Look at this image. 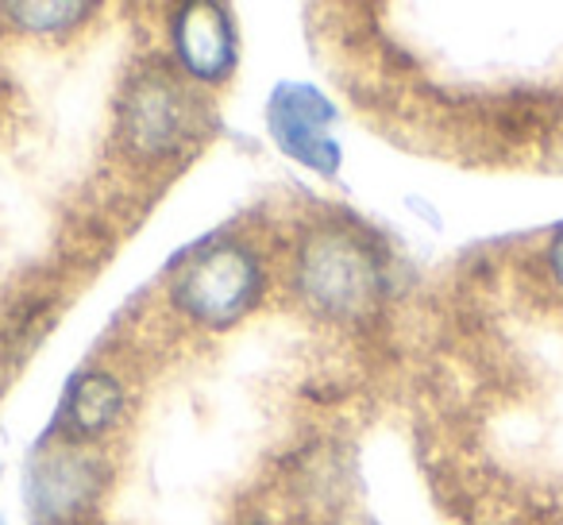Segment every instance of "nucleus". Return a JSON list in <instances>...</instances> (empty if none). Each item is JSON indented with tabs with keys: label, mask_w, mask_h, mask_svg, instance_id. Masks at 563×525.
<instances>
[{
	"label": "nucleus",
	"mask_w": 563,
	"mask_h": 525,
	"mask_svg": "<svg viewBox=\"0 0 563 525\" xmlns=\"http://www.w3.org/2000/svg\"><path fill=\"white\" fill-rule=\"evenodd\" d=\"M9 17H16L20 28H32V32H63L78 17H89V4H9Z\"/></svg>",
	"instance_id": "6e6552de"
},
{
	"label": "nucleus",
	"mask_w": 563,
	"mask_h": 525,
	"mask_svg": "<svg viewBox=\"0 0 563 525\" xmlns=\"http://www.w3.org/2000/svg\"><path fill=\"white\" fill-rule=\"evenodd\" d=\"M548 267H552V278H555V286L563 291V232L552 240V248H548Z\"/></svg>",
	"instance_id": "1a4fd4ad"
},
{
	"label": "nucleus",
	"mask_w": 563,
	"mask_h": 525,
	"mask_svg": "<svg viewBox=\"0 0 563 525\" xmlns=\"http://www.w3.org/2000/svg\"><path fill=\"white\" fill-rule=\"evenodd\" d=\"M294 283L317 314L355 321L378 306L386 267L367 232L324 225L301 240L298 259H294Z\"/></svg>",
	"instance_id": "f257e3e1"
},
{
	"label": "nucleus",
	"mask_w": 563,
	"mask_h": 525,
	"mask_svg": "<svg viewBox=\"0 0 563 525\" xmlns=\"http://www.w3.org/2000/svg\"><path fill=\"white\" fill-rule=\"evenodd\" d=\"M124 409V386L109 375V371H86L74 379L70 394H66L63 425L70 437H101Z\"/></svg>",
	"instance_id": "0eeeda50"
},
{
	"label": "nucleus",
	"mask_w": 563,
	"mask_h": 525,
	"mask_svg": "<svg viewBox=\"0 0 563 525\" xmlns=\"http://www.w3.org/2000/svg\"><path fill=\"white\" fill-rule=\"evenodd\" d=\"M263 291V267L240 240H217L201 248L174 278V306L205 329L235 325Z\"/></svg>",
	"instance_id": "f03ea898"
},
{
	"label": "nucleus",
	"mask_w": 563,
	"mask_h": 525,
	"mask_svg": "<svg viewBox=\"0 0 563 525\" xmlns=\"http://www.w3.org/2000/svg\"><path fill=\"white\" fill-rule=\"evenodd\" d=\"M197 132V101L163 66H151L128 86L124 135L128 147L147 158H166L181 151Z\"/></svg>",
	"instance_id": "7ed1b4c3"
},
{
	"label": "nucleus",
	"mask_w": 563,
	"mask_h": 525,
	"mask_svg": "<svg viewBox=\"0 0 563 525\" xmlns=\"http://www.w3.org/2000/svg\"><path fill=\"white\" fill-rule=\"evenodd\" d=\"M170 43L181 70L205 86L224 81L235 66V24L220 4H186L174 12Z\"/></svg>",
	"instance_id": "39448f33"
},
{
	"label": "nucleus",
	"mask_w": 563,
	"mask_h": 525,
	"mask_svg": "<svg viewBox=\"0 0 563 525\" xmlns=\"http://www.w3.org/2000/svg\"><path fill=\"white\" fill-rule=\"evenodd\" d=\"M0 525H4V522H0Z\"/></svg>",
	"instance_id": "9d476101"
},
{
	"label": "nucleus",
	"mask_w": 563,
	"mask_h": 525,
	"mask_svg": "<svg viewBox=\"0 0 563 525\" xmlns=\"http://www.w3.org/2000/svg\"><path fill=\"white\" fill-rule=\"evenodd\" d=\"M97 494V460L78 452L47 456L32 475V510L43 522H66ZM32 514V517H35Z\"/></svg>",
	"instance_id": "423d86ee"
},
{
	"label": "nucleus",
	"mask_w": 563,
	"mask_h": 525,
	"mask_svg": "<svg viewBox=\"0 0 563 525\" xmlns=\"http://www.w3.org/2000/svg\"><path fill=\"white\" fill-rule=\"evenodd\" d=\"M336 120L332 105L309 86H278L271 97V132L286 155L317 174H336L340 147L332 143L329 124Z\"/></svg>",
	"instance_id": "20e7f679"
}]
</instances>
